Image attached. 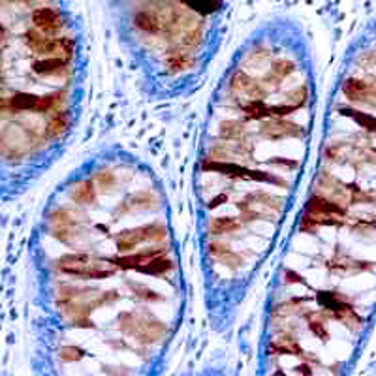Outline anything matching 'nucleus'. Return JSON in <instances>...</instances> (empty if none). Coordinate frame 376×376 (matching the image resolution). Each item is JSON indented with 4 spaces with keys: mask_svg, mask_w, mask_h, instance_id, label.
<instances>
[{
    "mask_svg": "<svg viewBox=\"0 0 376 376\" xmlns=\"http://www.w3.org/2000/svg\"><path fill=\"white\" fill-rule=\"evenodd\" d=\"M34 370L157 376L185 324L188 284L162 179L102 145L47 196L29 241Z\"/></svg>",
    "mask_w": 376,
    "mask_h": 376,
    "instance_id": "f257e3e1",
    "label": "nucleus"
},
{
    "mask_svg": "<svg viewBox=\"0 0 376 376\" xmlns=\"http://www.w3.org/2000/svg\"><path fill=\"white\" fill-rule=\"evenodd\" d=\"M192 169L203 307L224 335L279 251L313 138L314 81L295 23L265 21L209 94Z\"/></svg>",
    "mask_w": 376,
    "mask_h": 376,
    "instance_id": "f03ea898",
    "label": "nucleus"
},
{
    "mask_svg": "<svg viewBox=\"0 0 376 376\" xmlns=\"http://www.w3.org/2000/svg\"><path fill=\"white\" fill-rule=\"evenodd\" d=\"M87 66L68 0H0V203L26 194L68 150Z\"/></svg>",
    "mask_w": 376,
    "mask_h": 376,
    "instance_id": "7ed1b4c3",
    "label": "nucleus"
},
{
    "mask_svg": "<svg viewBox=\"0 0 376 376\" xmlns=\"http://www.w3.org/2000/svg\"><path fill=\"white\" fill-rule=\"evenodd\" d=\"M119 42L150 100L200 91L224 40L228 0H113Z\"/></svg>",
    "mask_w": 376,
    "mask_h": 376,
    "instance_id": "20e7f679",
    "label": "nucleus"
}]
</instances>
